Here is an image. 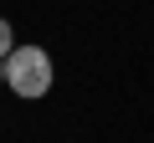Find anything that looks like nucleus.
<instances>
[{
    "mask_svg": "<svg viewBox=\"0 0 154 143\" xmlns=\"http://www.w3.org/2000/svg\"><path fill=\"white\" fill-rule=\"evenodd\" d=\"M51 56L41 51V46H16L11 56H5V87L16 92V97H26V102H36V97H46L51 92Z\"/></svg>",
    "mask_w": 154,
    "mask_h": 143,
    "instance_id": "obj_1",
    "label": "nucleus"
},
{
    "mask_svg": "<svg viewBox=\"0 0 154 143\" xmlns=\"http://www.w3.org/2000/svg\"><path fill=\"white\" fill-rule=\"evenodd\" d=\"M0 82H5V61H0Z\"/></svg>",
    "mask_w": 154,
    "mask_h": 143,
    "instance_id": "obj_3",
    "label": "nucleus"
},
{
    "mask_svg": "<svg viewBox=\"0 0 154 143\" xmlns=\"http://www.w3.org/2000/svg\"><path fill=\"white\" fill-rule=\"evenodd\" d=\"M11 51H16V31H11V21H5V16H0V61H5Z\"/></svg>",
    "mask_w": 154,
    "mask_h": 143,
    "instance_id": "obj_2",
    "label": "nucleus"
}]
</instances>
